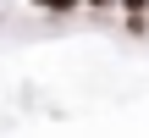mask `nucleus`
<instances>
[{
    "instance_id": "nucleus-1",
    "label": "nucleus",
    "mask_w": 149,
    "mask_h": 138,
    "mask_svg": "<svg viewBox=\"0 0 149 138\" xmlns=\"http://www.w3.org/2000/svg\"><path fill=\"white\" fill-rule=\"evenodd\" d=\"M33 6H39V11H55V17H66V11H77L83 0H33Z\"/></svg>"
}]
</instances>
